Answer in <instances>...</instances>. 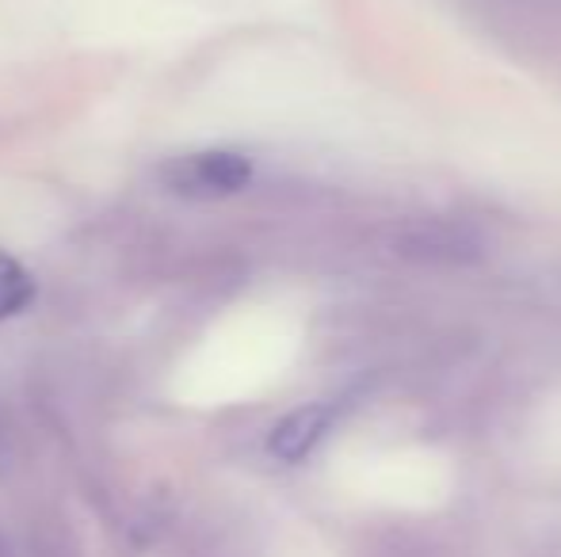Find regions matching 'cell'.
I'll return each mask as SVG.
<instances>
[{
  "label": "cell",
  "instance_id": "obj_1",
  "mask_svg": "<svg viewBox=\"0 0 561 557\" xmlns=\"http://www.w3.org/2000/svg\"><path fill=\"white\" fill-rule=\"evenodd\" d=\"M157 179L164 192L180 199L215 202L241 195L252 184V161L237 149H195V153H176L157 169Z\"/></svg>",
  "mask_w": 561,
  "mask_h": 557
},
{
  "label": "cell",
  "instance_id": "obj_2",
  "mask_svg": "<svg viewBox=\"0 0 561 557\" xmlns=\"http://www.w3.org/2000/svg\"><path fill=\"white\" fill-rule=\"evenodd\" d=\"M398 253L409 256V260L421 264H439V268H458V264H473L481 260V233H473L470 225L462 222H416L401 233Z\"/></svg>",
  "mask_w": 561,
  "mask_h": 557
},
{
  "label": "cell",
  "instance_id": "obj_3",
  "mask_svg": "<svg viewBox=\"0 0 561 557\" xmlns=\"http://www.w3.org/2000/svg\"><path fill=\"white\" fill-rule=\"evenodd\" d=\"M333 423H336V409L329 402L302 405V409L287 413V417L275 423L272 436H267V451L279 462H302L318 451L321 439L333 431Z\"/></svg>",
  "mask_w": 561,
  "mask_h": 557
},
{
  "label": "cell",
  "instance_id": "obj_4",
  "mask_svg": "<svg viewBox=\"0 0 561 557\" xmlns=\"http://www.w3.org/2000/svg\"><path fill=\"white\" fill-rule=\"evenodd\" d=\"M35 294H38V287H35V279H31V271L23 268L15 256H8L4 248H0V321L20 317V313L35 302Z\"/></svg>",
  "mask_w": 561,
  "mask_h": 557
}]
</instances>
